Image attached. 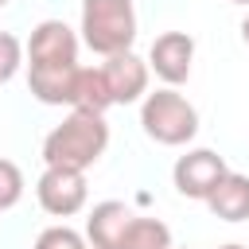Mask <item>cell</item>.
I'll return each mask as SVG.
<instances>
[{
  "mask_svg": "<svg viewBox=\"0 0 249 249\" xmlns=\"http://www.w3.org/2000/svg\"><path fill=\"white\" fill-rule=\"evenodd\" d=\"M78 66H27V89H31V97L43 101V105H66L70 109Z\"/></svg>",
  "mask_w": 249,
  "mask_h": 249,
  "instance_id": "10",
  "label": "cell"
},
{
  "mask_svg": "<svg viewBox=\"0 0 249 249\" xmlns=\"http://www.w3.org/2000/svg\"><path fill=\"white\" fill-rule=\"evenodd\" d=\"M109 105H113V93H109L105 70H101V66H78L70 109H82V113H105Z\"/></svg>",
  "mask_w": 249,
  "mask_h": 249,
  "instance_id": "12",
  "label": "cell"
},
{
  "mask_svg": "<svg viewBox=\"0 0 249 249\" xmlns=\"http://www.w3.org/2000/svg\"><path fill=\"white\" fill-rule=\"evenodd\" d=\"M230 4H245V8H249V0H230Z\"/></svg>",
  "mask_w": 249,
  "mask_h": 249,
  "instance_id": "19",
  "label": "cell"
},
{
  "mask_svg": "<svg viewBox=\"0 0 249 249\" xmlns=\"http://www.w3.org/2000/svg\"><path fill=\"white\" fill-rule=\"evenodd\" d=\"M23 66H27V47L12 31H0V86H8Z\"/></svg>",
  "mask_w": 249,
  "mask_h": 249,
  "instance_id": "14",
  "label": "cell"
},
{
  "mask_svg": "<svg viewBox=\"0 0 249 249\" xmlns=\"http://www.w3.org/2000/svg\"><path fill=\"white\" fill-rule=\"evenodd\" d=\"M109 148V121L105 113H82L70 109L62 124H54L43 136V163L47 167H74L89 171Z\"/></svg>",
  "mask_w": 249,
  "mask_h": 249,
  "instance_id": "1",
  "label": "cell"
},
{
  "mask_svg": "<svg viewBox=\"0 0 249 249\" xmlns=\"http://www.w3.org/2000/svg\"><path fill=\"white\" fill-rule=\"evenodd\" d=\"M35 198L51 218H74L86 210L89 187H86V171L74 167H43L39 183H35Z\"/></svg>",
  "mask_w": 249,
  "mask_h": 249,
  "instance_id": "5",
  "label": "cell"
},
{
  "mask_svg": "<svg viewBox=\"0 0 249 249\" xmlns=\"http://www.w3.org/2000/svg\"><path fill=\"white\" fill-rule=\"evenodd\" d=\"M140 128H144L148 140H156L163 148H183V144H191L198 136V109L175 86H163L156 93H144Z\"/></svg>",
  "mask_w": 249,
  "mask_h": 249,
  "instance_id": "3",
  "label": "cell"
},
{
  "mask_svg": "<svg viewBox=\"0 0 249 249\" xmlns=\"http://www.w3.org/2000/svg\"><path fill=\"white\" fill-rule=\"evenodd\" d=\"M78 31H82V43L101 58L132 51V43H136V4L132 0H82Z\"/></svg>",
  "mask_w": 249,
  "mask_h": 249,
  "instance_id": "2",
  "label": "cell"
},
{
  "mask_svg": "<svg viewBox=\"0 0 249 249\" xmlns=\"http://www.w3.org/2000/svg\"><path fill=\"white\" fill-rule=\"evenodd\" d=\"M237 31H241V43L249 47V12H245V19H241V27H237Z\"/></svg>",
  "mask_w": 249,
  "mask_h": 249,
  "instance_id": "17",
  "label": "cell"
},
{
  "mask_svg": "<svg viewBox=\"0 0 249 249\" xmlns=\"http://www.w3.org/2000/svg\"><path fill=\"white\" fill-rule=\"evenodd\" d=\"M101 70H105L113 105H136V101H144L148 78H152L148 58H140L136 51H121V54H109V58L101 62Z\"/></svg>",
  "mask_w": 249,
  "mask_h": 249,
  "instance_id": "8",
  "label": "cell"
},
{
  "mask_svg": "<svg viewBox=\"0 0 249 249\" xmlns=\"http://www.w3.org/2000/svg\"><path fill=\"white\" fill-rule=\"evenodd\" d=\"M8 4H12V0H0V8H8Z\"/></svg>",
  "mask_w": 249,
  "mask_h": 249,
  "instance_id": "20",
  "label": "cell"
},
{
  "mask_svg": "<svg viewBox=\"0 0 249 249\" xmlns=\"http://www.w3.org/2000/svg\"><path fill=\"white\" fill-rule=\"evenodd\" d=\"M117 249H171V230L160 222V218H148V214H132Z\"/></svg>",
  "mask_w": 249,
  "mask_h": 249,
  "instance_id": "13",
  "label": "cell"
},
{
  "mask_svg": "<svg viewBox=\"0 0 249 249\" xmlns=\"http://www.w3.org/2000/svg\"><path fill=\"white\" fill-rule=\"evenodd\" d=\"M31 249H93V245L86 241V233H78V230H70L66 222H58V226H47V230L35 237Z\"/></svg>",
  "mask_w": 249,
  "mask_h": 249,
  "instance_id": "15",
  "label": "cell"
},
{
  "mask_svg": "<svg viewBox=\"0 0 249 249\" xmlns=\"http://www.w3.org/2000/svg\"><path fill=\"white\" fill-rule=\"evenodd\" d=\"M206 210H210L218 222H249V175L226 171L222 183L210 191Z\"/></svg>",
  "mask_w": 249,
  "mask_h": 249,
  "instance_id": "11",
  "label": "cell"
},
{
  "mask_svg": "<svg viewBox=\"0 0 249 249\" xmlns=\"http://www.w3.org/2000/svg\"><path fill=\"white\" fill-rule=\"evenodd\" d=\"M23 47H27V66H78L82 35L66 19H39Z\"/></svg>",
  "mask_w": 249,
  "mask_h": 249,
  "instance_id": "4",
  "label": "cell"
},
{
  "mask_svg": "<svg viewBox=\"0 0 249 249\" xmlns=\"http://www.w3.org/2000/svg\"><path fill=\"white\" fill-rule=\"evenodd\" d=\"M128 218H132V206H124L121 198L97 202V206L89 210V218H86V241H89L93 249H117Z\"/></svg>",
  "mask_w": 249,
  "mask_h": 249,
  "instance_id": "9",
  "label": "cell"
},
{
  "mask_svg": "<svg viewBox=\"0 0 249 249\" xmlns=\"http://www.w3.org/2000/svg\"><path fill=\"white\" fill-rule=\"evenodd\" d=\"M19 198H23V171H19L12 160L0 156V214L12 210Z\"/></svg>",
  "mask_w": 249,
  "mask_h": 249,
  "instance_id": "16",
  "label": "cell"
},
{
  "mask_svg": "<svg viewBox=\"0 0 249 249\" xmlns=\"http://www.w3.org/2000/svg\"><path fill=\"white\" fill-rule=\"evenodd\" d=\"M148 66L152 74L163 82V86H183L191 78V66H195V39L187 31H163L152 39L148 47Z\"/></svg>",
  "mask_w": 249,
  "mask_h": 249,
  "instance_id": "7",
  "label": "cell"
},
{
  "mask_svg": "<svg viewBox=\"0 0 249 249\" xmlns=\"http://www.w3.org/2000/svg\"><path fill=\"white\" fill-rule=\"evenodd\" d=\"M218 249H249V245H241V241H226V245H218Z\"/></svg>",
  "mask_w": 249,
  "mask_h": 249,
  "instance_id": "18",
  "label": "cell"
},
{
  "mask_svg": "<svg viewBox=\"0 0 249 249\" xmlns=\"http://www.w3.org/2000/svg\"><path fill=\"white\" fill-rule=\"evenodd\" d=\"M226 171H230V167H226V160H222L214 148H187V152L175 160V167H171V183H175V191H179L183 198L206 202L210 191L222 183Z\"/></svg>",
  "mask_w": 249,
  "mask_h": 249,
  "instance_id": "6",
  "label": "cell"
}]
</instances>
